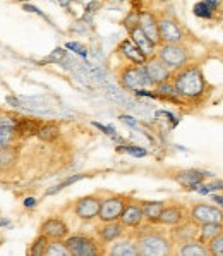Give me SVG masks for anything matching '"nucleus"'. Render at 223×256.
Returning a JSON list of instances; mask_svg holds the SVG:
<instances>
[{
    "label": "nucleus",
    "mask_w": 223,
    "mask_h": 256,
    "mask_svg": "<svg viewBox=\"0 0 223 256\" xmlns=\"http://www.w3.org/2000/svg\"><path fill=\"white\" fill-rule=\"evenodd\" d=\"M174 88L186 100H199L206 92V80L198 66H182L174 76Z\"/></svg>",
    "instance_id": "obj_1"
},
{
    "label": "nucleus",
    "mask_w": 223,
    "mask_h": 256,
    "mask_svg": "<svg viewBox=\"0 0 223 256\" xmlns=\"http://www.w3.org/2000/svg\"><path fill=\"white\" fill-rule=\"evenodd\" d=\"M138 250L139 256H163L170 254V242L165 236L158 232H141L138 238Z\"/></svg>",
    "instance_id": "obj_2"
},
{
    "label": "nucleus",
    "mask_w": 223,
    "mask_h": 256,
    "mask_svg": "<svg viewBox=\"0 0 223 256\" xmlns=\"http://www.w3.org/2000/svg\"><path fill=\"white\" fill-rule=\"evenodd\" d=\"M120 82L126 90H131V92H138V90H146L148 86H151L150 76L146 72V68L144 66H129L120 72Z\"/></svg>",
    "instance_id": "obj_3"
},
{
    "label": "nucleus",
    "mask_w": 223,
    "mask_h": 256,
    "mask_svg": "<svg viewBox=\"0 0 223 256\" xmlns=\"http://www.w3.org/2000/svg\"><path fill=\"white\" fill-rule=\"evenodd\" d=\"M158 57L170 69H181L189 60V54H187L186 46H182L181 43H163V46L158 52Z\"/></svg>",
    "instance_id": "obj_4"
},
{
    "label": "nucleus",
    "mask_w": 223,
    "mask_h": 256,
    "mask_svg": "<svg viewBox=\"0 0 223 256\" xmlns=\"http://www.w3.org/2000/svg\"><path fill=\"white\" fill-rule=\"evenodd\" d=\"M65 246H67L70 256H96L101 253L95 239L86 238V236H74V238H69L67 241H65Z\"/></svg>",
    "instance_id": "obj_5"
},
{
    "label": "nucleus",
    "mask_w": 223,
    "mask_h": 256,
    "mask_svg": "<svg viewBox=\"0 0 223 256\" xmlns=\"http://www.w3.org/2000/svg\"><path fill=\"white\" fill-rule=\"evenodd\" d=\"M126 204H127L126 198H122V196H113V198L105 200V202H101L98 218H100L103 224L105 222H117V220H120V215H122Z\"/></svg>",
    "instance_id": "obj_6"
},
{
    "label": "nucleus",
    "mask_w": 223,
    "mask_h": 256,
    "mask_svg": "<svg viewBox=\"0 0 223 256\" xmlns=\"http://www.w3.org/2000/svg\"><path fill=\"white\" fill-rule=\"evenodd\" d=\"M191 218L198 226H205V224H222L223 222V212L215 206L208 204H196L191 212Z\"/></svg>",
    "instance_id": "obj_7"
},
{
    "label": "nucleus",
    "mask_w": 223,
    "mask_h": 256,
    "mask_svg": "<svg viewBox=\"0 0 223 256\" xmlns=\"http://www.w3.org/2000/svg\"><path fill=\"white\" fill-rule=\"evenodd\" d=\"M158 33H160V43H182L184 31L174 19L163 18L158 21Z\"/></svg>",
    "instance_id": "obj_8"
},
{
    "label": "nucleus",
    "mask_w": 223,
    "mask_h": 256,
    "mask_svg": "<svg viewBox=\"0 0 223 256\" xmlns=\"http://www.w3.org/2000/svg\"><path fill=\"white\" fill-rule=\"evenodd\" d=\"M144 68H146V72H148V76H150L151 82L156 86L170 80V68H168L160 57H155L153 55L150 60H146Z\"/></svg>",
    "instance_id": "obj_9"
},
{
    "label": "nucleus",
    "mask_w": 223,
    "mask_h": 256,
    "mask_svg": "<svg viewBox=\"0 0 223 256\" xmlns=\"http://www.w3.org/2000/svg\"><path fill=\"white\" fill-rule=\"evenodd\" d=\"M100 206H101V200L96 198V196H86V198H81L79 202L76 203V215L83 220H93L95 216L100 214Z\"/></svg>",
    "instance_id": "obj_10"
},
{
    "label": "nucleus",
    "mask_w": 223,
    "mask_h": 256,
    "mask_svg": "<svg viewBox=\"0 0 223 256\" xmlns=\"http://www.w3.org/2000/svg\"><path fill=\"white\" fill-rule=\"evenodd\" d=\"M138 24L143 33L150 38L155 45H160V33H158V21L151 12H141L138 16Z\"/></svg>",
    "instance_id": "obj_11"
},
{
    "label": "nucleus",
    "mask_w": 223,
    "mask_h": 256,
    "mask_svg": "<svg viewBox=\"0 0 223 256\" xmlns=\"http://www.w3.org/2000/svg\"><path fill=\"white\" fill-rule=\"evenodd\" d=\"M40 232H41V234H45L46 238H50V239H60V241H62L64 238H67L69 227L65 226V222H64V220H60V218H48L46 222L41 224Z\"/></svg>",
    "instance_id": "obj_12"
},
{
    "label": "nucleus",
    "mask_w": 223,
    "mask_h": 256,
    "mask_svg": "<svg viewBox=\"0 0 223 256\" xmlns=\"http://www.w3.org/2000/svg\"><path fill=\"white\" fill-rule=\"evenodd\" d=\"M129 33H131V40L138 45V48L141 50V52L146 55V57H153L156 45L146 36V34L143 33V30L139 28V24L132 26L131 30H129Z\"/></svg>",
    "instance_id": "obj_13"
},
{
    "label": "nucleus",
    "mask_w": 223,
    "mask_h": 256,
    "mask_svg": "<svg viewBox=\"0 0 223 256\" xmlns=\"http://www.w3.org/2000/svg\"><path fill=\"white\" fill-rule=\"evenodd\" d=\"M122 232H124L122 222L117 220V222H105V226L98 227L96 234H98V238H100L101 242L108 244V242L117 241V239L122 236Z\"/></svg>",
    "instance_id": "obj_14"
},
{
    "label": "nucleus",
    "mask_w": 223,
    "mask_h": 256,
    "mask_svg": "<svg viewBox=\"0 0 223 256\" xmlns=\"http://www.w3.org/2000/svg\"><path fill=\"white\" fill-rule=\"evenodd\" d=\"M119 52L122 54L129 62H132V64L144 66V64H146V60H148L146 55L141 52V50L138 48V45H136L132 40H124L122 43H120Z\"/></svg>",
    "instance_id": "obj_15"
},
{
    "label": "nucleus",
    "mask_w": 223,
    "mask_h": 256,
    "mask_svg": "<svg viewBox=\"0 0 223 256\" xmlns=\"http://www.w3.org/2000/svg\"><path fill=\"white\" fill-rule=\"evenodd\" d=\"M143 218H144L143 208H141V204H134V203L126 204L122 215H120V222H122L124 227H139Z\"/></svg>",
    "instance_id": "obj_16"
},
{
    "label": "nucleus",
    "mask_w": 223,
    "mask_h": 256,
    "mask_svg": "<svg viewBox=\"0 0 223 256\" xmlns=\"http://www.w3.org/2000/svg\"><path fill=\"white\" fill-rule=\"evenodd\" d=\"M182 222H184V210L181 206L163 208L158 220V224H163V226H181Z\"/></svg>",
    "instance_id": "obj_17"
},
{
    "label": "nucleus",
    "mask_w": 223,
    "mask_h": 256,
    "mask_svg": "<svg viewBox=\"0 0 223 256\" xmlns=\"http://www.w3.org/2000/svg\"><path fill=\"white\" fill-rule=\"evenodd\" d=\"M19 152L14 144H9V146H3L0 150V172H5L9 168H12L15 162H17Z\"/></svg>",
    "instance_id": "obj_18"
},
{
    "label": "nucleus",
    "mask_w": 223,
    "mask_h": 256,
    "mask_svg": "<svg viewBox=\"0 0 223 256\" xmlns=\"http://www.w3.org/2000/svg\"><path fill=\"white\" fill-rule=\"evenodd\" d=\"M179 253L182 256H208L210 250H208V246L201 241H187L182 244Z\"/></svg>",
    "instance_id": "obj_19"
},
{
    "label": "nucleus",
    "mask_w": 223,
    "mask_h": 256,
    "mask_svg": "<svg viewBox=\"0 0 223 256\" xmlns=\"http://www.w3.org/2000/svg\"><path fill=\"white\" fill-rule=\"evenodd\" d=\"M141 208H143V215L148 222L158 224L160 215H162V210L165 206H163V203H160V202H150V203H143L141 204Z\"/></svg>",
    "instance_id": "obj_20"
},
{
    "label": "nucleus",
    "mask_w": 223,
    "mask_h": 256,
    "mask_svg": "<svg viewBox=\"0 0 223 256\" xmlns=\"http://www.w3.org/2000/svg\"><path fill=\"white\" fill-rule=\"evenodd\" d=\"M110 254L112 256H139L138 244L132 241H120V242L113 244Z\"/></svg>",
    "instance_id": "obj_21"
},
{
    "label": "nucleus",
    "mask_w": 223,
    "mask_h": 256,
    "mask_svg": "<svg viewBox=\"0 0 223 256\" xmlns=\"http://www.w3.org/2000/svg\"><path fill=\"white\" fill-rule=\"evenodd\" d=\"M175 179H177V182H181L182 186H186V188H196L205 179V174L198 170H184L175 177Z\"/></svg>",
    "instance_id": "obj_22"
},
{
    "label": "nucleus",
    "mask_w": 223,
    "mask_h": 256,
    "mask_svg": "<svg viewBox=\"0 0 223 256\" xmlns=\"http://www.w3.org/2000/svg\"><path fill=\"white\" fill-rule=\"evenodd\" d=\"M220 232H223L222 224H205V226H201V239H199V241L208 244L211 239L217 238Z\"/></svg>",
    "instance_id": "obj_23"
},
{
    "label": "nucleus",
    "mask_w": 223,
    "mask_h": 256,
    "mask_svg": "<svg viewBox=\"0 0 223 256\" xmlns=\"http://www.w3.org/2000/svg\"><path fill=\"white\" fill-rule=\"evenodd\" d=\"M40 128H38L36 122L33 120H19L17 122V128H15V132L17 136H33V134H38Z\"/></svg>",
    "instance_id": "obj_24"
},
{
    "label": "nucleus",
    "mask_w": 223,
    "mask_h": 256,
    "mask_svg": "<svg viewBox=\"0 0 223 256\" xmlns=\"http://www.w3.org/2000/svg\"><path fill=\"white\" fill-rule=\"evenodd\" d=\"M58 136H60V129L53 124L43 126V128H40V131H38V138H40L41 141H46V143L55 141Z\"/></svg>",
    "instance_id": "obj_25"
},
{
    "label": "nucleus",
    "mask_w": 223,
    "mask_h": 256,
    "mask_svg": "<svg viewBox=\"0 0 223 256\" xmlns=\"http://www.w3.org/2000/svg\"><path fill=\"white\" fill-rule=\"evenodd\" d=\"M69 254L70 253H69L67 246H65V242H62L60 239H52L45 256H69Z\"/></svg>",
    "instance_id": "obj_26"
},
{
    "label": "nucleus",
    "mask_w": 223,
    "mask_h": 256,
    "mask_svg": "<svg viewBox=\"0 0 223 256\" xmlns=\"http://www.w3.org/2000/svg\"><path fill=\"white\" fill-rule=\"evenodd\" d=\"M48 244H50V238H46L45 234H40V238L33 242L29 250V254H34V256H45L46 254V250H48Z\"/></svg>",
    "instance_id": "obj_27"
},
{
    "label": "nucleus",
    "mask_w": 223,
    "mask_h": 256,
    "mask_svg": "<svg viewBox=\"0 0 223 256\" xmlns=\"http://www.w3.org/2000/svg\"><path fill=\"white\" fill-rule=\"evenodd\" d=\"M206 246H208L211 256H223V232H220L217 238L211 239Z\"/></svg>",
    "instance_id": "obj_28"
},
{
    "label": "nucleus",
    "mask_w": 223,
    "mask_h": 256,
    "mask_svg": "<svg viewBox=\"0 0 223 256\" xmlns=\"http://www.w3.org/2000/svg\"><path fill=\"white\" fill-rule=\"evenodd\" d=\"M15 136H17L15 129H0V150H2L3 146H9V144H12Z\"/></svg>",
    "instance_id": "obj_29"
},
{
    "label": "nucleus",
    "mask_w": 223,
    "mask_h": 256,
    "mask_svg": "<svg viewBox=\"0 0 223 256\" xmlns=\"http://www.w3.org/2000/svg\"><path fill=\"white\" fill-rule=\"evenodd\" d=\"M194 14L198 16V18H205V19H210L211 16H213V9L208 6V2H199L194 6Z\"/></svg>",
    "instance_id": "obj_30"
},
{
    "label": "nucleus",
    "mask_w": 223,
    "mask_h": 256,
    "mask_svg": "<svg viewBox=\"0 0 223 256\" xmlns=\"http://www.w3.org/2000/svg\"><path fill=\"white\" fill-rule=\"evenodd\" d=\"M17 119L12 116H7V114H2L0 116V129H15L17 128Z\"/></svg>",
    "instance_id": "obj_31"
},
{
    "label": "nucleus",
    "mask_w": 223,
    "mask_h": 256,
    "mask_svg": "<svg viewBox=\"0 0 223 256\" xmlns=\"http://www.w3.org/2000/svg\"><path fill=\"white\" fill-rule=\"evenodd\" d=\"M81 179H84V176H74V177H70V179L64 180V182H62V184H58V186H55L53 189H50V191H48V194H55V192L62 191V189H64V188H67V186H70V184L77 182V180H81Z\"/></svg>",
    "instance_id": "obj_32"
},
{
    "label": "nucleus",
    "mask_w": 223,
    "mask_h": 256,
    "mask_svg": "<svg viewBox=\"0 0 223 256\" xmlns=\"http://www.w3.org/2000/svg\"><path fill=\"white\" fill-rule=\"evenodd\" d=\"M65 57H67V54H65L62 48H57L50 57L45 58V62H55V64H60L62 60H65Z\"/></svg>",
    "instance_id": "obj_33"
},
{
    "label": "nucleus",
    "mask_w": 223,
    "mask_h": 256,
    "mask_svg": "<svg viewBox=\"0 0 223 256\" xmlns=\"http://www.w3.org/2000/svg\"><path fill=\"white\" fill-rule=\"evenodd\" d=\"M65 48L72 50L74 54L81 55V57H86V55H88V52H86V48H84V45H81V43H76V42L67 43V45H65Z\"/></svg>",
    "instance_id": "obj_34"
},
{
    "label": "nucleus",
    "mask_w": 223,
    "mask_h": 256,
    "mask_svg": "<svg viewBox=\"0 0 223 256\" xmlns=\"http://www.w3.org/2000/svg\"><path fill=\"white\" fill-rule=\"evenodd\" d=\"M124 152L129 153V155H132V156H138V158L146 156V150H143L139 146H124Z\"/></svg>",
    "instance_id": "obj_35"
},
{
    "label": "nucleus",
    "mask_w": 223,
    "mask_h": 256,
    "mask_svg": "<svg viewBox=\"0 0 223 256\" xmlns=\"http://www.w3.org/2000/svg\"><path fill=\"white\" fill-rule=\"evenodd\" d=\"M93 126H95L96 129H100L101 132H105V134H108V136H115V131H113L112 128H107V126H101V124H98V122H93Z\"/></svg>",
    "instance_id": "obj_36"
},
{
    "label": "nucleus",
    "mask_w": 223,
    "mask_h": 256,
    "mask_svg": "<svg viewBox=\"0 0 223 256\" xmlns=\"http://www.w3.org/2000/svg\"><path fill=\"white\" fill-rule=\"evenodd\" d=\"M120 120H122L124 124L131 126V128H136V120L132 119V117H127V116H120Z\"/></svg>",
    "instance_id": "obj_37"
},
{
    "label": "nucleus",
    "mask_w": 223,
    "mask_h": 256,
    "mask_svg": "<svg viewBox=\"0 0 223 256\" xmlns=\"http://www.w3.org/2000/svg\"><path fill=\"white\" fill-rule=\"evenodd\" d=\"M24 206L26 208H34V206H36V200H34V198H26L24 200Z\"/></svg>",
    "instance_id": "obj_38"
},
{
    "label": "nucleus",
    "mask_w": 223,
    "mask_h": 256,
    "mask_svg": "<svg viewBox=\"0 0 223 256\" xmlns=\"http://www.w3.org/2000/svg\"><path fill=\"white\" fill-rule=\"evenodd\" d=\"M24 10H28V12H34V14H40V16H41V10L38 9V7H34V6H24Z\"/></svg>",
    "instance_id": "obj_39"
},
{
    "label": "nucleus",
    "mask_w": 223,
    "mask_h": 256,
    "mask_svg": "<svg viewBox=\"0 0 223 256\" xmlns=\"http://www.w3.org/2000/svg\"><path fill=\"white\" fill-rule=\"evenodd\" d=\"M215 203H218L220 206H223V196H213Z\"/></svg>",
    "instance_id": "obj_40"
},
{
    "label": "nucleus",
    "mask_w": 223,
    "mask_h": 256,
    "mask_svg": "<svg viewBox=\"0 0 223 256\" xmlns=\"http://www.w3.org/2000/svg\"><path fill=\"white\" fill-rule=\"evenodd\" d=\"M9 220H3V218H0V227H5V226H9Z\"/></svg>",
    "instance_id": "obj_41"
},
{
    "label": "nucleus",
    "mask_w": 223,
    "mask_h": 256,
    "mask_svg": "<svg viewBox=\"0 0 223 256\" xmlns=\"http://www.w3.org/2000/svg\"><path fill=\"white\" fill-rule=\"evenodd\" d=\"M155 2H160V4H167V2H172V0H155Z\"/></svg>",
    "instance_id": "obj_42"
}]
</instances>
